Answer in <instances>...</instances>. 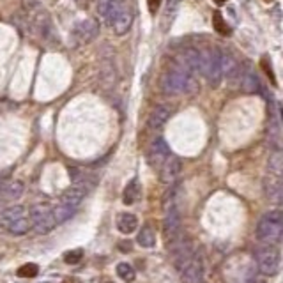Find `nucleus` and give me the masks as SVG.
Returning <instances> with one entry per match:
<instances>
[{"mask_svg":"<svg viewBox=\"0 0 283 283\" xmlns=\"http://www.w3.org/2000/svg\"><path fill=\"white\" fill-rule=\"evenodd\" d=\"M198 88V80L181 66L167 71L161 78V90L167 96H179V94H191Z\"/></svg>","mask_w":283,"mask_h":283,"instance_id":"nucleus-1","label":"nucleus"},{"mask_svg":"<svg viewBox=\"0 0 283 283\" xmlns=\"http://www.w3.org/2000/svg\"><path fill=\"white\" fill-rule=\"evenodd\" d=\"M283 232V214L282 211H269L258 220L256 225V239L262 243L271 244L278 243Z\"/></svg>","mask_w":283,"mask_h":283,"instance_id":"nucleus-2","label":"nucleus"},{"mask_svg":"<svg viewBox=\"0 0 283 283\" xmlns=\"http://www.w3.org/2000/svg\"><path fill=\"white\" fill-rule=\"evenodd\" d=\"M202 75L212 88H218L223 80L221 73V50L212 48L202 52Z\"/></svg>","mask_w":283,"mask_h":283,"instance_id":"nucleus-3","label":"nucleus"},{"mask_svg":"<svg viewBox=\"0 0 283 283\" xmlns=\"http://www.w3.org/2000/svg\"><path fill=\"white\" fill-rule=\"evenodd\" d=\"M256 264H258V271L264 276H276L282 267V253L274 246L262 248L256 253Z\"/></svg>","mask_w":283,"mask_h":283,"instance_id":"nucleus-4","label":"nucleus"},{"mask_svg":"<svg viewBox=\"0 0 283 283\" xmlns=\"http://www.w3.org/2000/svg\"><path fill=\"white\" fill-rule=\"evenodd\" d=\"M30 223L37 234H50L57 226V221H55V216H53V209L50 207L48 203H39V205L32 207Z\"/></svg>","mask_w":283,"mask_h":283,"instance_id":"nucleus-5","label":"nucleus"},{"mask_svg":"<svg viewBox=\"0 0 283 283\" xmlns=\"http://www.w3.org/2000/svg\"><path fill=\"white\" fill-rule=\"evenodd\" d=\"M99 32V25L96 20H82L78 22L73 30H71V41L78 46V44H87L94 39Z\"/></svg>","mask_w":283,"mask_h":283,"instance_id":"nucleus-6","label":"nucleus"},{"mask_svg":"<svg viewBox=\"0 0 283 283\" xmlns=\"http://www.w3.org/2000/svg\"><path fill=\"white\" fill-rule=\"evenodd\" d=\"M221 73H223V76H226V82H228L230 87H239L243 67L230 53L221 52Z\"/></svg>","mask_w":283,"mask_h":283,"instance_id":"nucleus-7","label":"nucleus"},{"mask_svg":"<svg viewBox=\"0 0 283 283\" xmlns=\"http://www.w3.org/2000/svg\"><path fill=\"white\" fill-rule=\"evenodd\" d=\"M163 230H165V239L168 243H173L175 239L181 237V212L177 209V205L167 209V216L163 221Z\"/></svg>","mask_w":283,"mask_h":283,"instance_id":"nucleus-8","label":"nucleus"},{"mask_svg":"<svg viewBox=\"0 0 283 283\" xmlns=\"http://www.w3.org/2000/svg\"><path fill=\"white\" fill-rule=\"evenodd\" d=\"M182 69H186L188 73H191L193 76L202 75V50L188 48L181 53L179 57V64Z\"/></svg>","mask_w":283,"mask_h":283,"instance_id":"nucleus-9","label":"nucleus"},{"mask_svg":"<svg viewBox=\"0 0 283 283\" xmlns=\"http://www.w3.org/2000/svg\"><path fill=\"white\" fill-rule=\"evenodd\" d=\"M122 7H126V0H97V14L108 27Z\"/></svg>","mask_w":283,"mask_h":283,"instance_id":"nucleus-10","label":"nucleus"},{"mask_svg":"<svg viewBox=\"0 0 283 283\" xmlns=\"http://www.w3.org/2000/svg\"><path fill=\"white\" fill-rule=\"evenodd\" d=\"M170 156V149H168L167 142L163 138H158V140L152 142L149 152H147V159L149 163L156 168H161V165L167 161V158Z\"/></svg>","mask_w":283,"mask_h":283,"instance_id":"nucleus-11","label":"nucleus"},{"mask_svg":"<svg viewBox=\"0 0 283 283\" xmlns=\"http://www.w3.org/2000/svg\"><path fill=\"white\" fill-rule=\"evenodd\" d=\"M182 283H202L203 282V265L202 260L193 256V260L181 271Z\"/></svg>","mask_w":283,"mask_h":283,"instance_id":"nucleus-12","label":"nucleus"},{"mask_svg":"<svg viewBox=\"0 0 283 283\" xmlns=\"http://www.w3.org/2000/svg\"><path fill=\"white\" fill-rule=\"evenodd\" d=\"M182 170V165H181V159L175 158V156H168L167 161H165L163 165H161V181L165 182V184H173L175 182V179L179 177V173H181Z\"/></svg>","mask_w":283,"mask_h":283,"instance_id":"nucleus-13","label":"nucleus"},{"mask_svg":"<svg viewBox=\"0 0 283 283\" xmlns=\"http://www.w3.org/2000/svg\"><path fill=\"white\" fill-rule=\"evenodd\" d=\"M131 25H133V13H131V9L126 5V7L120 9V13L113 18V22L110 23V28L117 35H124V34H128Z\"/></svg>","mask_w":283,"mask_h":283,"instance_id":"nucleus-14","label":"nucleus"},{"mask_svg":"<svg viewBox=\"0 0 283 283\" xmlns=\"http://www.w3.org/2000/svg\"><path fill=\"white\" fill-rule=\"evenodd\" d=\"M85 191H82V190H78V188H69L67 191H64V195L60 197V200H58V203L60 205H64V207H67V209H71L73 212H76V209L82 205V202H84V198H85Z\"/></svg>","mask_w":283,"mask_h":283,"instance_id":"nucleus-15","label":"nucleus"},{"mask_svg":"<svg viewBox=\"0 0 283 283\" xmlns=\"http://www.w3.org/2000/svg\"><path fill=\"white\" fill-rule=\"evenodd\" d=\"M22 216H25V207L20 205V203L11 205V207H5L4 211L0 212V226H2V228H9L14 221L20 220Z\"/></svg>","mask_w":283,"mask_h":283,"instance_id":"nucleus-16","label":"nucleus"},{"mask_svg":"<svg viewBox=\"0 0 283 283\" xmlns=\"http://www.w3.org/2000/svg\"><path fill=\"white\" fill-rule=\"evenodd\" d=\"M239 87L243 88V90H246V92L253 94V92H260L262 85H260V80H258V76H256L255 71L250 69V67H246V69H243Z\"/></svg>","mask_w":283,"mask_h":283,"instance_id":"nucleus-17","label":"nucleus"},{"mask_svg":"<svg viewBox=\"0 0 283 283\" xmlns=\"http://www.w3.org/2000/svg\"><path fill=\"white\" fill-rule=\"evenodd\" d=\"M265 197L273 203L282 202V177L271 175L265 179Z\"/></svg>","mask_w":283,"mask_h":283,"instance_id":"nucleus-18","label":"nucleus"},{"mask_svg":"<svg viewBox=\"0 0 283 283\" xmlns=\"http://www.w3.org/2000/svg\"><path fill=\"white\" fill-rule=\"evenodd\" d=\"M170 115H172V110H170L168 106L158 105L149 115V128L150 129H159L168 119H170Z\"/></svg>","mask_w":283,"mask_h":283,"instance_id":"nucleus-19","label":"nucleus"},{"mask_svg":"<svg viewBox=\"0 0 283 283\" xmlns=\"http://www.w3.org/2000/svg\"><path fill=\"white\" fill-rule=\"evenodd\" d=\"M117 228L122 234H133L138 228V218L131 212H122L117 218Z\"/></svg>","mask_w":283,"mask_h":283,"instance_id":"nucleus-20","label":"nucleus"},{"mask_svg":"<svg viewBox=\"0 0 283 283\" xmlns=\"http://www.w3.org/2000/svg\"><path fill=\"white\" fill-rule=\"evenodd\" d=\"M138 197H140V184H138V179H133V181L128 182V186L124 188L122 193V202L126 205H133L137 202Z\"/></svg>","mask_w":283,"mask_h":283,"instance_id":"nucleus-21","label":"nucleus"},{"mask_svg":"<svg viewBox=\"0 0 283 283\" xmlns=\"http://www.w3.org/2000/svg\"><path fill=\"white\" fill-rule=\"evenodd\" d=\"M138 244L142 248H154L156 246V232L154 228L150 225L142 226V230L138 232V237H137Z\"/></svg>","mask_w":283,"mask_h":283,"instance_id":"nucleus-22","label":"nucleus"},{"mask_svg":"<svg viewBox=\"0 0 283 283\" xmlns=\"http://www.w3.org/2000/svg\"><path fill=\"white\" fill-rule=\"evenodd\" d=\"M269 173L271 175H276V177H282L283 172V156H282V150H274L273 156L269 158Z\"/></svg>","mask_w":283,"mask_h":283,"instance_id":"nucleus-23","label":"nucleus"},{"mask_svg":"<svg viewBox=\"0 0 283 283\" xmlns=\"http://www.w3.org/2000/svg\"><path fill=\"white\" fill-rule=\"evenodd\" d=\"M23 193V184L22 182H11L2 190V198L4 200H18Z\"/></svg>","mask_w":283,"mask_h":283,"instance_id":"nucleus-24","label":"nucleus"},{"mask_svg":"<svg viewBox=\"0 0 283 283\" xmlns=\"http://www.w3.org/2000/svg\"><path fill=\"white\" fill-rule=\"evenodd\" d=\"M32 226V223H30V218H27V216H22L20 220H16L13 223V225L9 226V232L13 235H23V234H27L28 232V228Z\"/></svg>","mask_w":283,"mask_h":283,"instance_id":"nucleus-25","label":"nucleus"},{"mask_svg":"<svg viewBox=\"0 0 283 283\" xmlns=\"http://www.w3.org/2000/svg\"><path fill=\"white\" fill-rule=\"evenodd\" d=\"M212 27H214L218 34H221V35H230V34H232L228 23L225 22V18H223V14H221L220 11H216V13L212 14Z\"/></svg>","mask_w":283,"mask_h":283,"instance_id":"nucleus-26","label":"nucleus"},{"mask_svg":"<svg viewBox=\"0 0 283 283\" xmlns=\"http://www.w3.org/2000/svg\"><path fill=\"white\" fill-rule=\"evenodd\" d=\"M117 274H119L120 280H124L126 283L135 282V278H137V273L133 269V265L128 264V262H120V264L117 265Z\"/></svg>","mask_w":283,"mask_h":283,"instance_id":"nucleus-27","label":"nucleus"},{"mask_svg":"<svg viewBox=\"0 0 283 283\" xmlns=\"http://www.w3.org/2000/svg\"><path fill=\"white\" fill-rule=\"evenodd\" d=\"M75 212L71 211V209L64 207V205H60V203H57L55 205V209H53V216H55V221H57V225L58 223H64V221H67L71 216H73Z\"/></svg>","mask_w":283,"mask_h":283,"instance_id":"nucleus-28","label":"nucleus"},{"mask_svg":"<svg viewBox=\"0 0 283 283\" xmlns=\"http://www.w3.org/2000/svg\"><path fill=\"white\" fill-rule=\"evenodd\" d=\"M16 273L20 278H34V276H37V273H39V267L30 262V264H23Z\"/></svg>","mask_w":283,"mask_h":283,"instance_id":"nucleus-29","label":"nucleus"},{"mask_svg":"<svg viewBox=\"0 0 283 283\" xmlns=\"http://www.w3.org/2000/svg\"><path fill=\"white\" fill-rule=\"evenodd\" d=\"M82 258H84V250H82V248H76V250H71V252L64 253V262L69 265L78 264Z\"/></svg>","mask_w":283,"mask_h":283,"instance_id":"nucleus-30","label":"nucleus"},{"mask_svg":"<svg viewBox=\"0 0 283 283\" xmlns=\"http://www.w3.org/2000/svg\"><path fill=\"white\" fill-rule=\"evenodd\" d=\"M260 66H262V69H264V73L267 76H269V80H271V84L273 85H276V76H274V71H273V66H271V62L267 60V57H264L260 60Z\"/></svg>","mask_w":283,"mask_h":283,"instance_id":"nucleus-31","label":"nucleus"},{"mask_svg":"<svg viewBox=\"0 0 283 283\" xmlns=\"http://www.w3.org/2000/svg\"><path fill=\"white\" fill-rule=\"evenodd\" d=\"M179 4H181V0H168L167 11H165V18H167V22H168V18H170V20L173 18V14H175Z\"/></svg>","mask_w":283,"mask_h":283,"instance_id":"nucleus-32","label":"nucleus"},{"mask_svg":"<svg viewBox=\"0 0 283 283\" xmlns=\"http://www.w3.org/2000/svg\"><path fill=\"white\" fill-rule=\"evenodd\" d=\"M119 250L122 253H129L133 250V243H131V241H120V243H119Z\"/></svg>","mask_w":283,"mask_h":283,"instance_id":"nucleus-33","label":"nucleus"},{"mask_svg":"<svg viewBox=\"0 0 283 283\" xmlns=\"http://www.w3.org/2000/svg\"><path fill=\"white\" fill-rule=\"evenodd\" d=\"M149 7H150V11L154 13L156 9L159 7V0H149Z\"/></svg>","mask_w":283,"mask_h":283,"instance_id":"nucleus-34","label":"nucleus"},{"mask_svg":"<svg viewBox=\"0 0 283 283\" xmlns=\"http://www.w3.org/2000/svg\"><path fill=\"white\" fill-rule=\"evenodd\" d=\"M5 209V202H4V198H0V212L4 211Z\"/></svg>","mask_w":283,"mask_h":283,"instance_id":"nucleus-35","label":"nucleus"},{"mask_svg":"<svg viewBox=\"0 0 283 283\" xmlns=\"http://www.w3.org/2000/svg\"><path fill=\"white\" fill-rule=\"evenodd\" d=\"M66 283H80V280H76V278H69V280H66Z\"/></svg>","mask_w":283,"mask_h":283,"instance_id":"nucleus-36","label":"nucleus"},{"mask_svg":"<svg viewBox=\"0 0 283 283\" xmlns=\"http://www.w3.org/2000/svg\"><path fill=\"white\" fill-rule=\"evenodd\" d=\"M225 2H226V0H214V4H218V5H223Z\"/></svg>","mask_w":283,"mask_h":283,"instance_id":"nucleus-37","label":"nucleus"},{"mask_svg":"<svg viewBox=\"0 0 283 283\" xmlns=\"http://www.w3.org/2000/svg\"><path fill=\"white\" fill-rule=\"evenodd\" d=\"M202 283H205V282H202Z\"/></svg>","mask_w":283,"mask_h":283,"instance_id":"nucleus-38","label":"nucleus"}]
</instances>
